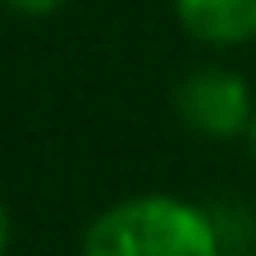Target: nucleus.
<instances>
[{
	"label": "nucleus",
	"mask_w": 256,
	"mask_h": 256,
	"mask_svg": "<svg viewBox=\"0 0 256 256\" xmlns=\"http://www.w3.org/2000/svg\"><path fill=\"white\" fill-rule=\"evenodd\" d=\"M174 14L206 46H247L256 37V0H174Z\"/></svg>",
	"instance_id": "nucleus-3"
},
{
	"label": "nucleus",
	"mask_w": 256,
	"mask_h": 256,
	"mask_svg": "<svg viewBox=\"0 0 256 256\" xmlns=\"http://www.w3.org/2000/svg\"><path fill=\"white\" fill-rule=\"evenodd\" d=\"M247 142H252V156H256V119H252V128H247Z\"/></svg>",
	"instance_id": "nucleus-6"
},
{
	"label": "nucleus",
	"mask_w": 256,
	"mask_h": 256,
	"mask_svg": "<svg viewBox=\"0 0 256 256\" xmlns=\"http://www.w3.org/2000/svg\"><path fill=\"white\" fill-rule=\"evenodd\" d=\"M174 110L178 119L192 128V133H202V138H238L252 128L256 119V96L247 87L242 74L234 69H197V74H188L174 92Z\"/></svg>",
	"instance_id": "nucleus-2"
},
{
	"label": "nucleus",
	"mask_w": 256,
	"mask_h": 256,
	"mask_svg": "<svg viewBox=\"0 0 256 256\" xmlns=\"http://www.w3.org/2000/svg\"><path fill=\"white\" fill-rule=\"evenodd\" d=\"M5 5H10L14 14H23V18H46V14L64 10L69 0H5Z\"/></svg>",
	"instance_id": "nucleus-4"
},
{
	"label": "nucleus",
	"mask_w": 256,
	"mask_h": 256,
	"mask_svg": "<svg viewBox=\"0 0 256 256\" xmlns=\"http://www.w3.org/2000/svg\"><path fill=\"white\" fill-rule=\"evenodd\" d=\"M10 252V210H5V202H0V256Z\"/></svg>",
	"instance_id": "nucleus-5"
},
{
	"label": "nucleus",
	"mask_w": 256,
	"mask_h": 256,
	"mask_svg": "<svg viewBox=\"0 0 256 256\" xmlns=\"http://www.w3.org/2000/svg\"><path fill=\"white\" fill-rule=\"evenodd\" d=\"M78 256H224V238L215 215L197 202L142 192L96 215Z\"/></svg>",
	"instance_id": "nucleus-1"
}]
</instances>
